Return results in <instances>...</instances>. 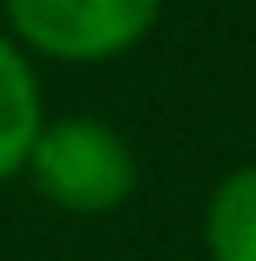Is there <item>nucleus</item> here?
Wrapping results in <instances>:
<instances>
[{"instance_id":"1","label":"nucleus","mask_w":256,"mask_h":261,"mask_svg":"<svg viewBox=\"0 0 256 261\" xmlns=\"http://www.w3.org/2000/svg\"><path fill=\"white\" fill-rule=\"evenodd\" d=\"M21 176H32V187L54 208L101 219L134 197L139 160L128 149V139L101 117H54V123H43Z\"/></svg>"},{"instance_id":"2","label":"nucleus","mask_w":256,"mask_h":261,"mask_svg":"<svg viewBox=\"0 0 256 261\" xmlns=\"http://www.w3.org/2000/svg\"><path fill=\"white\" fill-rule=\"evenodd\" d=\"M27 54L59 64H107L149 38L166 0H0Z\"/></svg>"},{"instance_id":"3","label":"nucleus","mask_w":256,"mask_h":261,"mask_svg":"<svg viewBox=\"0 0 256 261\" xmlns=\"http://www.w3.org/2000/svg\"><path fill=\"white\" fill-rule=\"evenodd\" d=\"M43 86L27 48L11 32H0V181L27 171V155L43 134Z\"/></svg>"},{"instance_id":"4","label":"nucleus","mask_w":256,"mask_h":261,"mask_svg":"<svg viewBox=\"0 0 256 261\" xmlns=\"http://www.w3.org/2000/svg\"><path fill=\"white\" fill-rule=\"evenodd\" d=\"M203 251H208V261H256V160L235 165L208 192Z\"/></svg>"}]
</instances>
